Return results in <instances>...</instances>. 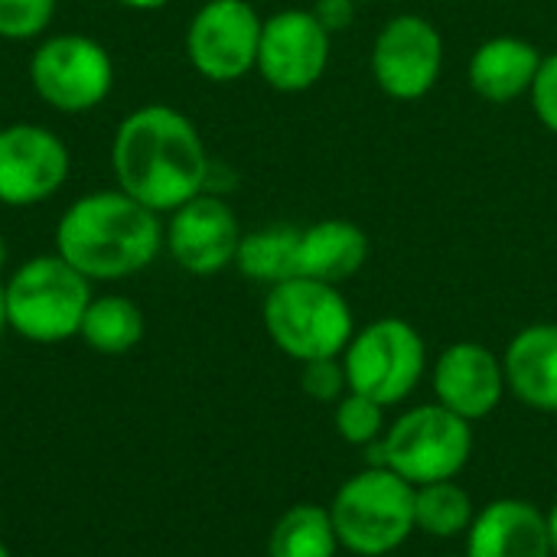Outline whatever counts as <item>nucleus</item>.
Masks as SVG:
<instances>
[{
  "mask_svg": "<svg viewBox=\"0 0 557 557\" xmlns=\"http://www.w3.org/2000/svg\"><path fill=\"white\" fill-rule=\"evenodd\" d=\"M111 170L117 189L170 215L199 193H209L212 163L199 127L173 104L134 108L114 131Z\"/></svg>",
  "mask_w": 557,
  "mask_h": 557,
  "instance_id": "obj_1",
  "label": "nucleus"
},
{
  "mask_svg": "<svg viewBox=\"0 0 557 557\" xmlns=\"http://www.w3.org/2000/svg\"><path fill=\"white\" fill-rule=\"evenodd\" d=\"M163 251V222L124 189L75 199L55 222V255L88 281L140 274Z\"/></svg>",
  "mask_w": 557,
  "mask_h": 557,
  "instance_id": "obj_2",
  "label": "nucleus"
},
{
  "mask_svg": "<svg viewBox=\"0 0 557 557\" xmlns=\"http://www.w3.org/2000/svg\"><path fill=\"white\" fill-rule=\"evenodd\" d=\"M88 304L91 281L55 251L23 261L3 281L7 330L39 346H55L78 336Z\"/></svg>",
  "mask_w": 557,
  "mask_h": 557,
  "instance_id": "obj_3",
  "label": "nucleus"
},
{
  "mask_svg": "<svg viewBox=\"0 0 557 557\" xmlns=\"http://www.w3.org/2000/svg\"><path fill=\"white\" fill-rule=\"evenodd\" d=\"M261 320L271 343L300 366L343 356L356 333V317L343 290L313 277H290L268 287Z\"/></svg>",
  "mask_w": 557,
  "mask_h": 557,
  "instance_id": "obj_4",
  "label": "nucleus"
},
{
  "mask_svg": "<svg viewBox=\"0 0 557 557\" xmlns=\"http://www.w3.org/2000/svg\"><path fill=\"white\" fill-rule=\"evenodd\" d=\"M473 424L431 401L401 411L366 454L369 467H388L411 486H428L457 480L473 457Z\"/></svg>",
  "mask_w": 557,
  "mask_h": 557,
  "instance_id": "obj_5",
  "label": "nucleus"
},
{
  "mask_svg": "<svg viewBox=\"0 0 557 557\" xmlns=\"http://www.w3.org/2000/svg\"><path fill=\"white\" fill-rule=\"evenodd\" d=\"M330 519L343 552L356 557L392 555L418 532L414 486L388 467H366L336 490Z\"/></svg>",
  "mask_w": 557,
  "mask_h": 557,
  "instance_id": "obj_6",
  "label": "nucleus"
},
{
  "mask_svg": "<svg viewBox=\"0 0 557 557\" xmlns=\"http://www.w3.org/2000/svg\"><path fill=\"white\" fill-rule=\"evenodd\" d=\"M349 392H359L382 408L401 405L428 375L424 336L401 317H382L352 333L343 349Z\"/></svg>",
  "mask_w": 557,
  "mask_h": 557,
  "instance_id": "obj_7",
  "label": "nucleus"
},
{
  "mask_svg": "<svg viewBox=\"0 0 557 557\" xmlns=\"http://www.w3.org/2000/svg\"><path fill=\"white\" fill-rule=\"evenodd\" d=\"M33 91L59 114H88L114 88L111 52L82 33H55L29 55Z\"/></svg>",
  "mask_w": 557,
  "mask_h": 557,
  "instance_id": "obj_8",
  "label": "nucleus"
},
{
  "mask_svg": "<svg viewBox=\"0 0 557 557\" xmlns=\"http://www.w3.org/2000/svg\"><path fill=\"white\" fill-rule=\"evenodd\" d=\"M264 16L248 0H209L202 3L186 26V55L189 65L215 82H238L258 62Z\"/></svg>",
  "mask_w": 557,
  "mask_h": 557,
  "instance_id": "obj_9",
  "label": "nucleus"
},
{
  "mask_svg": "<svg viewBox=\"0 0 557 557\" xmlns=\"http://www.w3.org/2000/svg\"><path fill=\"white\" fill-rule=\"evenodd\" d=\"M444 36L421 13L392 16L372 42V78L395 101H418L441 82Z\"/></svg>",
  "mask_w": 557,
  "mask_h": 557,
  "instance_id": "obj_10",
  "label": "nucleus"
},
{
  "mask_svg": "<svg viewBox=\"0 0 557 557\" xmlns=\"http://www.w3.org/2000/svg\"><path fill=\"white\" fill-rule=\"evenodd\" d=\"M333 33L317 20L313 10H277L261 26L258 42V75L284 95L313 88L330 65Z\"/></svg>",
  "mask_w": 557,
  "mask_h": 557,
  "instance_id": "obj_11",
  "label": "nucleus"
},
{
  "mask_svg": "<svg viewBox=\"0 0 557 557\" xmlns=\"http://www.w3.org/2000/svg\"><path fill=\"white\" fill-rule=\"evenodd\" d=\"M72 170L65 140L29 121L0 127V202L10 209H29L52 199Z\"/></svg>",
  "mask_w": 557,
  "mask_h": 557,
  "instance_id": "obj_12",
  "label": "nucleus"
},
{
  "mask_svg": "<svg viewBox=\"0 0 557 557\" xmlns=\"http://www.w3.org/2000/svg\"><path fill=\"white\" fill-rule=\"evenodd\" d=\"M242 235L245 232L232 206L222 196L199 193L170 212V222L163 225V248L186 274L212 277L235 264Z\"/></svg>",
  "mask_w": 557,
  "mask_h": 557,
  "instance_id": "obj_13",
  "label": "nucleus"
},
{
  "mask_svg": "<svg viewBox=\"0 0 557 557\" xmlns=\"http://www.w3.org/2000/svg\"><path fill=\"white\" fill-rule=\"evenodd\" d=\"M431 388L437 405L476 424L490 418L509 392L503 356L473 339L450 343L431 366Z\"/></svg>",
  "mask_w": 557,
  "mask_h": 557,
  "instance_id": "obj_14",
  "label": "nucleus"
},
{
  "mask_svg": "<svg viewBox=\"0 0 557 557\" xmlns=\"http://www.w3.org/2000/svg\"><path fill=\"white\" fill-rule=\"evenodd\" d=\"M467 557H552L545 512L529 499H493L476 509L470 525Z\"/></svg>",
  "mask_w": 557,
  "mask_h": 557,
  "instance_id": "obj_15",
  "label": "nucleus"
},
{
  "mask_svg": "<svg viewBox=\"0 0 557 557\" xmlns=\"http://www.w3.org/2000/svg\"><path fill=\"white\" fill-rule=\"evenodd\" d=\"M542 59V49L522 36H493L473 49L467 62V82L483 101L509 104L532 91Z\"/></svg>",
  "mask_w": 557,
  "mask_h": 557,
  "instance_id": "obj_16",
  "label": "nucleus"
},
{
  "mask_svg": "<svg viewBox=\"0 0 557 557\" xmlns=\"http://www.w3.org/2000/svg\"><path fill=\"white\" fill-rule=\"evenodd\" d=\"M509 392L539 414H557V323L519 330L503 356Z\"/></svg>",
  "mask_w": 557,
  "mask_h": 557,
  "instance_id": "obj_17",
  "label": "nucleus"
},
{
  "mask_svg": "<svg viewBox=\"0 0 557 557\" xmlns=\"http://www.w3.org/2000/svg\"><path fill=\"white\" fill-rule=\"evenodd\" d=\"M369 235L349 219H323L300 228L297 277H313L323 284H343L356 277L369 261Z\"/></svg>",
  "mask_w": 557,
  "mask_h": 557,
  "instance_id": "obj_18",
  "label": "nucleus"
},
{
  "mask_svg": "<svg viewBox=\"0 0 557 557\" xmlns=\"http://www.w3.org/2000/svg\"><path fill=\"white\" fill-rule=\"evenodd\" d=\"M297 251H300V228L297 225H264L238 242L235 268L258 284H281L297 277Z\"/></svg>",
  "mask_w": 557,
  "mask_h": 557,
  "instance_id": "obj_19",
  "label": "nucleus"
},
{
  "mask_svg": "<svg viewBox=\"0 0 557 557\" xmlns=\"http://www.w3.org/2000/svg\"><path fill=\"white\" fill-rule=\"evenodd\" d=\"M144 326H147L144 313L134 300L121 294H104V297H91L78 336L85 339L88 349L101 356H124L144 339Z\"/></svg>",
  "mask_w": 557,
  "mask_h": 557,
  "instance_id": "obj_20",
  "label": "nucleus"
},
{
  "mask_svg": "<svg viewBox=\"0 0 557 557\" xmlns=\"http://www.w3.org/2000/svg\"><path fill=\"white\" fill-rule=\"evenodd\" d=\"M339 539L330 519V506L297 503L271 529L268 557H336Z\"/></svg>",
  "mask_w": 557,
  "mask_h": 557,
  "instance_id": "obj_21",
  "label": "nucleus"
},
{
  "mask_svg": "<svg viewBox=\"0 0 557 557\" xmlns=\"http://www.w3.org/2000/svg\"><path fill=\"white\" fill-rule=\"evenodd\" d=\"M476 506L457 480L414 486V529L431 539H460L470 532Z\"/></svg>",
  "mask_w": 557,
  "mask_h": 557,
  "instance_id": "obj_22",
  "label": "nucleus"
},
{
  "mask_svg": "<svg viewBox=\"0 0 557 557\" xmlns=\"http://www.w3.org/2000/svg\"><path fill=\"white\" fill-rule=\"evenodd\" d=\"M333 428L339 434L343 444L349 447H362L369 450L372 444H379L385 437V408L359 392H346L336 405H333Z\"/></svg>",
  "mask_w": 557,
  "mask_h": 557,
  "instance_id": "obj_23",
  "label": "nucleus"
},
{
  "mask_svg": "<svg viewBox=\"0 0 557 557\" xmlns=\"http://www.w3.org/2000/svg\"><path fill=\"white\" fill-rule=\"evenodd\" d=\"M59 0H0V39L26 42L49 29Z\"/></svg>",
  "mask_w": 557,
  "mask_h": 557,
  "instance_id": "obj_24",
  "label": "nucleus"
},
{
  "mask_svg": "<svg viewBox=\"0 0 557 557\" xmlns=\"http://www.w3.org/2000/svg\"><path fill=\"white\" fill-rule=\"evenodd\" d=\"M300 388H304L307 398H313L320 405H336L349 392V379H346L343 356L304 362V369H300Z\"/></svg>",
  "mask_w": 557,
  "mask_h": 557,
  "instance_id": "obj_25",
  "label": "nucleus"
},
{
  "mask_svg": "<svg viewBox=\"0 0 557 557\" xmlns=\"http://www.w3.org/2000/svg\"><path fill=\"white\" fill-rule=\"evenodd\" d=\"M529 98H532L535 117H539L552 134H557V52L542 59Z\"/></svg>",
  "mask_w": 557,
  "mask_h": 557,
  "instance_id": "obj_26",
  "label": "nucleus"
},
{
  "mask_svg": "<svg viewBox=\"0 0 557 557\" xmlns=\"http://www.w3.org/2000/svg\"><path fill=\"white\" fill-rule=\"evenodd\" d=\"M352 7H356V0H320V3L313 7V13H317V20H320L330 33H336V29L349 26Z\"/></svg>",
  "mask_w": 557,
  "mask_h": 557,
  "instance_id": "obj_27",
  "label": "nucleus"
},
{
  "mask_svg": "<svg viewBox=\"0 0 557 557\" xmlns=\"http://www.w3.org/2000/svg\"><path fill=\"white\" fill-rule=\"evenodd\" d=\"M117 3L127 7V10H144L147 13V10H163L170 0H117Z\"/></svg>",
  "mask_w": 557,
  "mask_h": 557,
  "instance_id": "obj_28",
  "label": "nucleus"
},
{
  "mask_svg": "<svg viewBox=\"0 0 557 557\" xmlns=\"http://www.w3.org/2000/svg\"><path fill=\"white\" fill-rule=\"evenodd\" d=\"M545 525H548V545H552V557H557V503L545 512Z\"/></svg>",
  "mask_w": 557,
  "mask_h": 557,
  "instance_id": "obj_29",
  "label": "nucleus"
},
{
  "mask_svg": "<svg viewBox=\"0 0 557 557\" xmlns=\"http://www.w3.org/2000/svg\"><path fill=\"white\" fill-rule=\"evenodd\" d=\"M7 333V310H3V281H0V339Z\"/></svg>",
  "mask_w": 557,
  "mask_h": 557,
  "instance_id": "obj_30",
  "label": "nucleus"
},
{
  "mask_svg": "<svg viewBox=\"0 0 557 557\" xmlns=\"http://www.w3.org/2000/svg\"><path fill=\"white\" fill-rule=\"evenodd\" d=\"M3 264H7V242L0 238V271H3Z\"/></svg>",
  "mask_w": 557,
  "mask_h": 557,
  "instance_id": "obj_31",
  "label": "nucleus"
},
{
  "mask_svg": "<svg viewBox=\"0 0 557 557\" xmlns=\"http://www.w3.org/2000/svg\"><path fill=\"white\" fill-rule=\"evenodd\" d=\"M0 557H10V552H7V545L0 542Z\"/></svg>",
  "mask_w": 557,
  "mask_h": 557,
  "instance_id": "obj_32",
  "label": "nucleus"
},
{
  "mask_svg": "<svg viewBox=\"0 0 557 557\" xmlns=\"http://www.w3.org/2000/svg\"><path fill=\"white\" fill-rule=\"evenodd\" d=\"M444 557H467V555H444Z\"/></svg>",
  "mask_w": 557,
  "mask_h": 557,
  "instance_id": "obj_33",
  "label": "nucleus"
},
{
  "mask_svg": "<svg viewBox=\"0 0 557 557\" xmlns=\"http://www.w3.org/2000/svg\"><path fill=\"white\" fill-rule=\"evenodd\" d=\"M356 3H366V0H356Z\"/></svg>",
  "mask_w": 557,
  "mask_h": 557,
  "instance_id": "obj_34",
  "label": "nucleus"
}]
</instances>
